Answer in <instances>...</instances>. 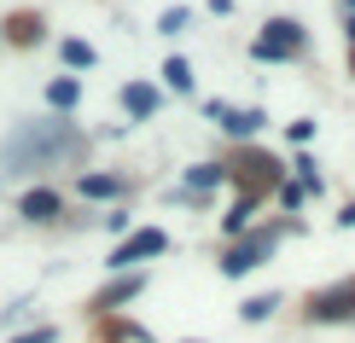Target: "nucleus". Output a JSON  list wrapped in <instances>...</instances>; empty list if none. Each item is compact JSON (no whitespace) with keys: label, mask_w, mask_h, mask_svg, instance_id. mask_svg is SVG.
<instances>
[{"label":"nucleus","mask_w":355,"mask_h":343,"mask_svg":"<svg viewBox=\"0 0 355 343\" xmlns=\"http://www.w3.org/2000/svg\"><path fill=\"white\" fill-rule=\"evenodd\" d=\"M82 152H87V140L76 134V123H64V116H29V123H18L6 134L0 163L12 175H41L53 163H76Z\"/></svg>","instance_id":"f257e3e1"},{"label":"nucleus","mask_w":355,"mask_h":343,"mask_svg":"<svg viewBox=\"0 0 355 343\" xmlns=\"http://www.w3.org/2000/svg\"><path fill=\"white\" fill-rule=\"evenodd\" d=\"M164 250H169L164 227H140V233H128L123 245L111 250V262H105V267H116V274H123V267H140L146 256H164Z\"/></svg>","instance_id":"f03ea898"},{"label":"nucleus","mask_w":355,"mask_h":343,"mask_svg":"<svg viewBox=\"0 0 355 343\" xmlns=\"http://www.w3.org/2000/svg\"><path fill=\"white\" fill-rule=\"evenodd\" d=\"M274 238H279V233H250V238H239V245L227 250V262H221V274L239 279V274H250V267H262V262H268V250H274Z\"/></svg>","instance_id":"7ed1b4c3"},{"label":"nucleus","mask_w":355,"mask_h":343,"mask_svg":"<svg viewBox=\"0 0 355 343\" xmlns=\"http://www.w3.org/2000/svg\"><path fill=\"white\" fill-rule=\"evenodd\" d=\"M297 47H303V29L286 24V18H274L268 35H257V47H250V53H257V58H291Z\"/></svg>","instance_id":"20e7f679"},{"label":"nucleus","mask_w":355,"mask_h":343,"mask_svg":"<svg viewBox=\"0 0 355 343\" xmlns=\"http://www.w3.org/2000/svg\"><path fill=\"white\" fill-rule=\"evenodd\" d=\"M58 210H64V198H58L53 186H35V192H24V198H18V216L24 221H53Z\"/></svg>","instance_id":"39448f33"},{"label":"nucleus","mask_w":355,"mask_h":343,"mask_svg":"<svg viewBox=\"0 0 355 343\" xmlns=\"http://www.w3.org/2000/svg\"><path fill=\"white\" fill-rule=\"evenodd\" d=\"M157 105H164V94H157L152 82H128V87H123V111L135 116V123H146V116H152Z\"/></svg>","instance_id":"423d86ee"},{"label":"nucleus","mask_w":355,"mask_h":343,"mask_svg":"<svg viewBox=\"0 0 355 343\" xmlns=\"http://www.w3.org/2000/svg\"><path fill=\"white\" fill-rule=\"evenodd\" d=\"M210 116H221V128H227L233 140H250V134L262 128V111H233V105H221V99L210 105Z\"/></svg>","instance_id":"0eeeda50"},{"label":"nucleus","mask_w":355,"mask_h":343,"mask_svg":"<svg viewBox=\"0 0 355 343\" xmlns=\"http://www.w3.org/2000/svg\"><path fill=\"white\" fill-rule=\"evenodd\" d=\"M221 181H227L221 163H192V169H187V198H204V192H216Z\"/></svg>","instance_id":"6e6552de"},{"label":"nucleus","mask_w":355,"mask_h":343,"mask_svg":"<svg viewBox=\"0 0 355 343\" xmlns=\"http://www.w3.org/2000/svg\"><path fill=\"white\" fill-rule=\"evenodd\" d=\"M47 105H53L58 116L76 111V105H82V82H76V76H53V82H47Z\"/></svg>","instance_id":"1a4fd4ad"},{"label":"nucleus","mask_w":355,"mask_h":343,"mask_svg":"<svg viewBox=\"0 0 355 343\" xmlns=\"http://www.w3.org/2000/svg\"><path fill=\"white\" fill-rule=\"evenodd\" d=\"M344 303H355V279H349L344 291H320V297H315V308H309V315H315V320H332V315H349Z\"/></svg>","instance_id":"9d476101"},{"label":"nucleus","mask_w":355,"mask_h":343,"mask_svg":"<svg viewBox=\"0 0 355 343\" xmlns=\"http://www.w3.org/2000/svg\"><path fill=\"white\" fill-rule=\"evenodd\" d=\"M123 175H82V198H116Z\"/></svg>","instance_id":"9b49d317"},{"label":"nucleus","mask_w":355,"mask_h":343,"mask_svg":"<svg viewBox=\"0 0 355 343\" xmlns=\"http://www.w3.org/2000/svg\"><path fill=\"white\" fill-rule=\"evenodd\" d=\"M58 58H64L70 70H94V47H87V41H58Z\"/></svg>","instance_id":"f8f14e48"},{"label":"nucleus","mask_w":355,"mask_h":343,"mask_svg":"<svg viewBox=\"0 0 355 343\" xmlns=\"http://www.w3.org/2000/svg\"><path fill=\"white\" fill-rule=\"evenodd\" d=\"M140 285H146V279H140V274H128V279H116V285H111L105 297H99V308H111V303H128V297H135Z\"/></svg>","instance_id":"ddd939ff"},{"label":"nucleus","mask_w":355,"mask_h":343,"mask_svg":"<svg viewBox=\"0 0 355 343\" xmlns=\"http://www.w3.org/2000/svg\"><path fill=\"white\" fill-rule=\"evenodd\" d=\"M164 82L175 87V94H187V87H192V64H187V58H169V64H164Z\"/></svg>","instance_id":"4468645a"},{"label":"nucleus","mask_w":355,"mask_h":343,"mask_svg":"<svg viewBox=\"0 0 355 343\" xmlns=\"http://www.w3.org/2000/svg\"><path fill=\"white\" fill-rule=\"evenodd\" d=\"M187 24H192V12H187V6H169L164 18H157V29H164V35H181Z\"/></svg>","instance_id":"2eb2a0df"},{"label":"nucleus","mask_w":355,"mask_h":343,"mask_svg":"<svg viewBox=\"0 0 355 343\" xmlns=\"http://www.w3.org/2000/svg\"><path fill=\"white\" fill-rule=\"evenodd\" d=\"M274 308H279V297H250V303H245V320H268Z\"/></svg>","instance_id":"dca6fc26"},{"label":"nucleus","mask_w":355,"mask_h":343,"mask_svg":"<svg viewBox=\"0 0 355 343\" xmlns=\"http://www.w3.org/2000/svg\"><path fill=\"white\" fill-rule=\"evenodd\" d=\"M297 175H303L309 192H320V163H315V157H297Z\"/></svg>","instance_id":"f3484780"},{"label":"nucleus","mask_w":355,"mask_h":343,"mask_svg":"<svg viewBox=\"0 0 355 343\" xmlns=\"http://www.w3.org/2000/svg\"><path fill=\"white\" fill-rule=\"evenodd\" d=\"M58 332H53V326H35V332H24V337H12V343H53Z\"/></svg>","instance_id":"a211bd4d"},{"label":"nucleus","mask_w":355,"mask_h":343,"mask_svg":"<svg viewBox=\"0 0 355 343\" xmlns=\"http://www.w3.org/2000/svg\"><path fill=\"white\" fill-rule=\"evenodd\" d=\"M338 221H344V227H355V204H349V210H344V216H338Z\"/></svg>","instance_id":"6ab92c4d"},{"label":"nucleus","mask_w":355,"mask_h":343,"mask_svg":"<svg viewBox=\"0 0 355 343\" xmlns=\"http://www.w3.org/2000/svg\"><path fill=\"white\" fill-rule=\"evenodd\" d=\"M349 41H355V18H349Z\"/></svg>","instance_id":"aec40b11"},{"label":"nucleus","mask_w":355,"mask_h":343,"mask_svg":"<svg viewBox=\"0 0 355 343\" xmlns=\"http://www.w3.org/2000/svg\"><path fill=\"white\" fill-rule=\"evenodd\" d=\"M349 6H355V0H349Z\"/></svg>","instance_id":"412c9836"}]
</instances>
